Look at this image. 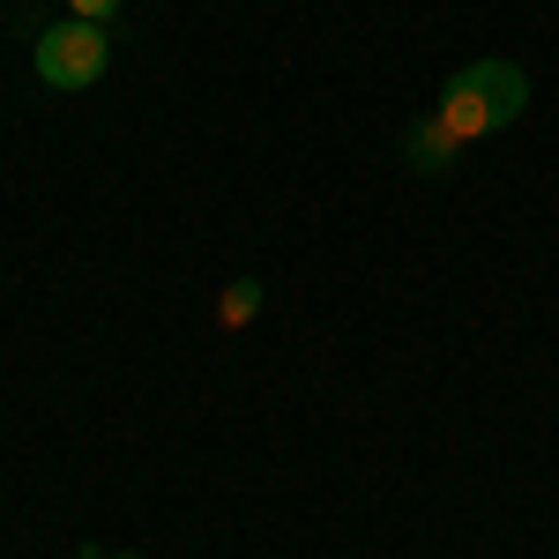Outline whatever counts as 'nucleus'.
<instances>
[{
    "label": "nucleus",
    "mask_w": 559,
    "mask_h": 559,
    "mask_svg": "<svg viewBox=\"0 0 559 559\" xmlns=\"http://www.w3.org/2000/svg\"><path fill=\"white\" fill-rule=\"evenodd\" d=\"M254 313H261V276H231L224 299H216V321H224V329H247Z\"/></svg>",
    "instance_id": "obj_4"
},
{
    "label": "nucleus",
    "mask_w": 559,
    "mask_h": 559,
    "mask_svg": "<svg viewBox=\"0 0 559 559\" xmlns=\"http://www.w3.org/2000/svg\"><path fill=\"white\" fill-rule=\"evenodd\" d=\"M455 157H463V142H455V134L440 128V112H426L418 128L403 134V165H411L418 179H440V173H455Z\"/></svg>",
    "instance_id": "obj_3"
},
{
    "label": "nucleus",
    "mask_w": 559,
    "mask_h": 559,
    "mask_svg": "<svg viewBox=\"0 0 559 559\" xmlns=\"http://www.w3.org/2000/svg\"><path fill=\"white\" fill-rule=\"evenodd\" d=\"M105 559H112V552H105Z\"/></svg>",
    "instance_id": "obj_6"
},
{
    "label": "nucleus",
    "mask_w": 559,
    "mask_h": 559,
    "mask_svg": "<svg viewBox=\"0 0 559 559\" xmlns=\"http://www.w3.org/2000/svg\"><path fill=\"white\" fill-rule=\"evenodd\" d=\"M68 15H75V23H112L120 0H68Z\"/></svg>",
    "instance_id": "obj_5"
},
{
    "label": "nucleus",
    "mask_w": 559,
    "mask_h": 559,
    "mask_svg": "<svg viewBox=\"0 0 559 559\" xmlns=\"http://www.w3.org/2000/svg\"><path fill=\"white\" fill-rule=\"evenodd\" d=\"M522 105H530V75H522L515 60H471L455 83L440 90V128L455 134V142H477V134L515 128Z\"/></svg>",
    "instance_id": "obj_1"
},
{
    "label": "nucleus",
    "mask_w": 559,
    "mask_h": 559,
    "mask_svg": "<svg viewBox=\"0 0 559 559\" xmlns=\"http://www.w3.org/2000/svg\"><path fill=\"white\" fill-rule=\"evenodd\" d=\"M31 60H38V83L45 90H90L105 68H112V31L105 23H52V31H38V45H31Z\"/></svg>",
    "instance_id": "obj_2"
}]
</instances>
